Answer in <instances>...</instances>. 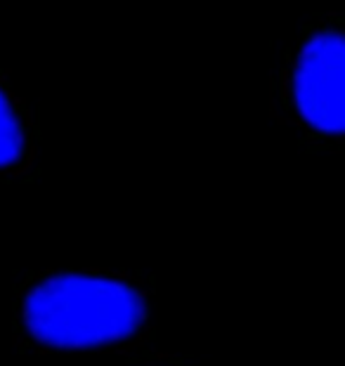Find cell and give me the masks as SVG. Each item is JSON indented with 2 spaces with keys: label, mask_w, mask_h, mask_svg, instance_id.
<instances>
[{
  "label": "cell",
  "mask_w": 345,
  "mask_h": 366,
  "mask_svg": "<svg viewBox=\"0 0 345 366\" xmlns=\"http://www.w3.org/2000/svg\"><path fill=\"white\" fill-rule=\"evenodd\" d=\"M159 279L137 267H40L15 276L10 340L26 357H126L156 338Z\"/></svg>",
  "instance_id": "1"
},
{
  "label": "cell",
  "mask_w": 345,
  "mask_h": 366,
  "mask_svg": "<svg viewBox=\"0 0 345 366\" xmlns=\"http://www.w3.org/2000/svg\"><path fill=\"white\" fill-rule=\"evenodd\" d=\"M270 118L305 154H345V12L298 26L270 73Z\"/></svg>",
  "instance_id": "2"
},
{
  "label": "cell",
  "mask_w": 345,
  "mask_h": 366,
  "mask_svg": "<svg viewBox=\"0 0 345 366\" xmlns=\"http://www.w3.org/2000/svg\"><path fill=\"white\" fill-rule=\"evenodd\" d=\"M40 121L38 109L15 88L0 66V184H21L38 177Z\"/></svg>",
  "instance_id": "3"
},
{
  "label": "cell",
  "mask_w": 345,
  "mask_h": 366,
  "mask_svg": "<svg viewBox=\"0 0 345 366\" xmlns=\"http://www.w3.org/2000/svg\"><path fill=\"white\" fill-rule=\"evenodd\" d=\"M121 366H201L199 359L189 352L159 350L154 343L121 357Z\"/></svg>",
  "instance_id": "4"
}]
</instances>
